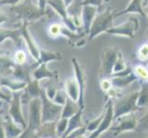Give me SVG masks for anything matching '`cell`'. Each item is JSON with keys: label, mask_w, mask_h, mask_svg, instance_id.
<instances>
[{"label": "cell", "mask_w": 148, "mask_h": 138, "mask_svg": "<svg viewBox=\"0 0 148 138\" xmlns=\"http://www.w3.org/2000/svg\"><path fill=\"white\" fill-rule=\"evenodd\" d=\"M35 133H36V131H34L32 129L29 128V127H27V128L23 131L22 134L19 136H18L17 138H33Z\"/></svg>", "instance_id": "42"}, {"label": "cell", "mask_w": 148, "mask_h": 138, "mask_svg": "<svg viewBox=\"0 0 148 138\" xmlns=\"http://www.w3.org/2000/svg\"><path fill=\"white\" fill-rule=\"evenodd\" d=\"M64 25L58 23V22H54L52 23L48 28V34L50 35V37L52 38H57L62 35V32L64 29Z\"/></svg>", "instance_id": "32"}, {"label": "cell", "mask_w": 148, "mask_h": 138, "mask_svg": "<svg viewBox=\"0 0 148 138\" xmlns=\"http://www.w3.org/2000/svg\"><path fill=\"white\" fill-rule=\"evenodd\" d=\"M71 62L73 64V67L75 70V78L77 81V84L79 87V99H78V106L81 110H84L85 108V92L86 89V76L84 72L83 66L80 65L78 60L76 58H72Z\"/></svg>", "instance_id": "9"}, {"label": "cell", "mask_w": 148, "mask_h": 138, "mask_svg": "<svg viewBox=\"0 0 148 138\" xmlns=\"http://www.w3.org/2000/svg\"><path fill=\"white\" fill-rule=\"evenodd\" d=\"M112 87L114 89H122L125 87L130 86L132 83H134V81L137 80L136 76L132 72V74L126 76H120V78H110Z\"/></svg>", "instance_id": "24"}, {"label": "cell", "mask_w": 148, "mask_h": 138, "mask_svg": "<svg viewBox=\"0 0 148 138\" xmlns=\"http://www.w3.org/2000/svg\"><path fill=\"white\" fill-rule=\"evenodd\" d=\"M0 138H6V134H5V128L3 125L2 119H0Z\"/></svg>", "instance_id": "46"}, {"label": "cell", "mask_w": 148, "mask_h": 138, "mask_svg": "<svg viewBox=\"0 0 148 138\" xmlns=\"http://www.w3.org/2000/svg\"><path fill=\"white\" fill-rule=\"evenodd\" d=\"M20 95H21V91L18 92H12V98L8 104V114L10 117L15 124H18L22 129L27 128V121L25 119L22 106H21V100H20Z\"/></svg>", "instance_id": "6"}, {"label": "cell", "mask_w": 148, "mask_h": 138, "mask_svg": "<svg viewBox=\"0 0 148 138\" xmlns=\"http://www.w3.org/2000/svg\"><path fill=\"white\" fill-rule=\"evenodd\" d=\"M22 0H0V6L3 5H8V6H15V5L18 4L19 2H21Z\"/></svg>", "instance_id": "43"}, {"label": "cell", "mask_w": 148, "mask_h": 138, "mask_svg": "<svg viewBox=\"0 0 148 138\" xmlns=\"http://www.w3.org/2000/svg\"><path fill=\"white\" fill-rule=\"evenodd\" d=\"M86 133V124H85V126L81 127V128H78L73 132H71L70 134H68L65 136V138H77L81 135H84Z\"/></svg>", "instance_id": "39"}, {"label": "cell", "mask_w": 148, "mask_h": 138, "mask_svg": "<svg viewBox=\"0 0 148 138\" xmlns=\"http://www.w3.org/2000/svg\"><path fill=\"white\" fill-rule=\"evenodd\" d=\"M57 89H58L54 88V87H48V88L44 89L43 90H44V93H45V95H46L47 98L52 100L53 99V97L56 93V91H57Z\"/></svg>", "instance_id": "41"}, {"label": "cell", "mask_w": 148, "mask_h": 138, "mask_svg": "<svg viewBox=\"0 0 148 138\" xmlns=\"http://www.w3.org/2000/svg\"><path fill=\"white\" fill-rule=\"evenodd\" d=\"M98 13V8L92 6H83L82 13H81V20H82V27L85 30V33L89 32V29L94 18Z\"/></svg>", "instance_id": "15"}, {"label": "cell", "mask_w": 148, "mask_h": 138, "mask_svg": "<svg viewBox=\"0 0 148 138\" xmlns=\"http://www.w3.org/2000/svg\"><path fill=\"white\" fill-rule=\"evenodd\" d=\"M8 39L12 40L18 47H20L23 42L19 29L11 30V29H5L3 27H0V44L3 43Z\"/></svg>", "instance_id": "18"}, {"label": "cell", "mask_w": 148, "mask_h": 138, "mask_svg": "<svg viewBox=\"0 0 148 138\" xmlns=\"http://www.w3.org/2000/svg\"><path fill=\"white\" fill-rule=\"evenodd\" d=\"M83 111L84 110H79L75 115H73L72 117H70L68 119V126L67 129H66L64 135H63L62 138H65V136L68 134H70L71 132H73L78 128H81V127L85 126V124L82 121V114H83Z\"/></svg>", "instance_id": "21"}, {"label": "cell", "mask_w": 148, "mask_h": 138, "mask_svg": "<svg viewBox=\"0 0 148 138\" xmlns=\"http://www.w3.org/2000/svg\"><path fill=\"white\" fill-rule=\"evenodd\" d=\"M139 29V20L137 18H130L125 22L119 24L118 26H113L106 33L117 36H125L131 39L134 38L135 32Z\"/></svg>", "instance_id": "8"}, {"label": "cell", "mask_w": 148, "mask_h": 138, "mask_svg": "<svg viewBox=\"0 0 148 138\" xmlns=\"http://www.w3.org/2000/svg\"><path fill=\"white\" fill-rule=\"evenodd\" d=\"M12 59L14 61V63L16 65H26L27 64V60H28L27 54H26V52H25L24 50L18 49L14 53V54L12 56Z\"/></svg>", "instance_id": "31"}, {"label": "cell", "mask_w": 148, "mask_h": 138, "mask_svg": "<svg viewBox=\"0 0 148 138\" xmlns=\"http://www.w3.org/2000/svg\"><path fill=\"white\" fill-rule=\"evenodd\" d=\"M27 124L29 128L38 131L42 124V100L35 98L29 101L27 114Z\"/></svg>", "instance_id": "7"}, {"label": "cell", "mask_w": 148, "mask_h": 138, "mask_svg": "<svg viewBox=\"0 0 148 138\" xmlns=\"http://www.w3.org/2000/svg\"><path fill=\"white\" fill-rule=\"evenodd\" d=\"M132 72L136 76L137 79H140L142 82H148V68L144 65H137L134 66Z\"/></svg>", "instance_id": "29"}, {"label": "cell", "mask_w": 148, "mask_h": 138, "mask_svg": "<svg viewBox=\"0 0 148 138\" xmlns=\"http://www.w3.org/2000/svg\"><path fill=\"white\" fill-rule=\"evenodd\" d=\"M127 65L125 64L124 60H123V57H122V55L121 53H119V55H118V58L116 60V63L114 65V67H113V74L115 73H118V72H121V71L124 70L126 68ZM112 74V75H113Z\"/></svg>", "instance_id": "36"}, {"label": "cell", "mask_w": 148, "mask_h": 138, "mask_svg": "<svg viewBox=\"0 0 148 138\" xmlns=\"http://www.w3.org/2000/svg\"><path fill=\"white\" fill-rule=\"evenodd\" d=\"M102 2L103 0H84L83 6H92L98 8V11H101Z\"/></svg>", "instance_id": "40"}, {"label": "cell", "mask_w": 148, "mask_h": 138, "mask_svg": "<svg viewBox=\"0 0 148 138\" xmlns=\"http://www.w3.org/2000/svg\"><path fill=\"white\" fill-rule=\"evenodd\" d=\"M19 30L20 33H21V37L23 42L26 43L27 48L29 50V54L32 55V57L36 60V62L39 61V54H40V48L38 47V45L35 42V40L30 34L29 30L28 29V23L23 22L21 25L19 26Z\"/></svg>", "instance_id": "12"}, {"label": "cell", "mask_w": 148, "mask_h": 138, "mask_svg": "<svg viewBox=\"0 0 148 138\" xmlns=\"http://www.w3.org/2000/svg\"><path fill=\"white\" fill-rule=\"evenodd\" d=\"M8 20V15L5 13L4 11H2V10H0V25L6 23Z\"/></svg>", "instance_id": "44"}, {"label": "cell", "mask_w": 148, "mask_h": 138, "mask_svg": "<svg viewBox=\"0 0 148 138\" xmlns=\"http://www.w3.org/2000/svg\"><path fill=\"white\" fill-rule=\"evenodd\" d=\"M79 110H80V108H79L77 102H75L72 100L67 98L64 105L63 106L62 113H61V118L69 119L70 117L75 115Z\"/></svg>", "instance_id": "25"}, {"label": "cell", "mask_w": 148, "mask_h": 138, "mask_svg": "<svg viewBox=\"0 0 148 138\" xmlns=\"http://www.w3.org/2000/svg\"><path fill=\"white\" fill-rule=\"evenodd\" d=\"M114 15L115 14L110 9H106L104 11H98L90 26L88 39L92 40L98 37L99 34L107 32L110 28L113 27Z\"/></svg>", "instance_id": "2"}, {"label": "cell", "mask_w": 148, "mask_h": 138, "mask_svg": "<svg viewBox=\"0 0 148 138\" xmlns=\"http://www.w3.org/2000/svg\"><path fill=\"white\" fill-rule=\"evenodd\" d=\"M128 13H137V14H140L143 17L147 18L144 10V8H143V0H131L130 3L128 4V6L126 7V8L121 10V12L115 14L114 17H120Z\"/></svg>", "instance_id": "20"}, {"label": "cell", "mask_w": 148, "mask_h": 138, "mask_svg": "<svg viewBox=\"0 0 148 138\" xmlns=\"http://www.w3.org/2000/svg\"><path fill=\"white\" fill-rule=\"evenodd\" d=\"M138 58L141 61L148 60V43L143 44L138 50Z\"/></svg>", "instance_id": "37"}, {"label": "cell", "mask_w": 148, "mask_h": 138, "mask_svg": "<svg viewBox=\"0 0 148 138\" xmlns=\"http://www.w3.org/2000/svg\"><path fill=\"white\" fill-rule=\"evenodd\" d=\"M145 7H147V9H148V1H147V4H146V6Z\"/></svg>", "instance_id": "50"}, {"label": "cell", "mask_w": 148, "mask_h": 138, "mask_svg": "<svg viewBox=\"0 0 148 138\" xmlns=\"http://www.w3.org/2000/svg\"><path fill=\"white\" fill-rule=\"evenodd\" d=\"M117 122V125L111 127V130L114 132L113 135L117 136L124 132H129L135 130L137 125V118L134 114V112L130 114L122 115L115 120ZM114 121V122H115Z\"/></svg>", "instance_id": "11"}, {"label": "cell", "mask_w": 148, "mask_h": 138, "mask_svg": "<svg viewBox=\"0 0 148 138\" xmlns=\"http://www.w3.org/2000/svg\"><path fill=\"white\" fill-rule=\"evenodd\" d=\"M63 55L57 52H52L49 50H43L40 49V54H39V64L45 63L47 64L52 61H62Z\"/></svg>", "instance_id": "26"}, {"label": "cell", "mask_w": 148, "mask_h": 138, "mask_svg": "<svg viewBox=\"0 0 148 138\" xmlns=\"http://www.w3.org/2000/svg\"><path fill=\"white\" fill-rule=\"evenodd\" d=\"M68 126V119L65 118H60L55 124L54 131H55V135L57 138H62L64 133L67 129Z\"/></svg>", "instance_id": "30"}, {"label": "cell", "mask_w": 148, "mask_h": 138, "mask_svg": "<svg viewBox=\"0 0 148 138\" xmlns=\"http://www.w3.org/2000/svg\"><path fill=\"white\" fill-rule=\"evenodd\" d=\"M47 3H48V0H38V7L40 8V10L42 11H45V8H46L47 6Z\"/></svg>", "instance_id": "45"}, {"label": "cell", "mask_w": 148, "mask_h": 138, "mask_svg": "<svg viewBox=\"0 0 148 138\" xmlns=\"http://www.w3.org/2000/svg\"><path fill=\"white\" fill-rule=\"evenodd\" d=\"M16 66L12 57L8 55L0 54V76H9L12 75V71Z\"/></svg>", "instance_id": "22"}, {"label": "cell", "mask_w": 148, "mask_h": 138, "mask_svg": "<svg viewBox=\"0 0 148 138\" xmlns=\"http://www.w3.org/2000/svg\"><path fill=\"white\" fill-rule=\"evenodd\" d=\"M67 98L72 100L75 102H77L79 99V87L77 84L76 79L72 76L65 80L64 82V88Z\"/></svg>", "instance_id": "19"}, {"label": "cell", "mask_w": 148, "mask_h": 138, "mask_svg": "<svg viewBox=\"0 0 148 138\" xmlns=\"http://www.w3.org/2000/svg\"><path fill=\"white\" fill-rule=\"evenodd\" d=\"M3 125L5 128V134H6V138H17L22 134L24 129L19 127L18 124L10 119L8 114L4 116L2 118Z\"/></svg>", "instance_id": "17"}, {"label": "cell", "mask_w": 148, "mask_h": 138, "mask_svg": "<svg viewBox=\"0 0 148 138\" xmlns=\"http://www.w3.org/2000/svg\"><path fill=\"white\" fill-rule=\"evenodd\" d=\"M66 99H67V95H66L64 89H57L52 101L59 106H64L66 101Z\"/></svg>", "instance_id": "35"}, {"label": "cell", "mask_w": 148, "mask_h": 138, "mask_svg": "<svg viewBox=\"0 0 148 138\" xmlns=\"http://www.w3.org/2000/svg\"><path fill=\"white\" fill-rule=\"evenodd\" d=\"M112 88H113V87H112L110 78L100 79V89L102 91H104L105 93H108Z\"/></svg>", "instance_id": "38"}, {"label": "cell", "mask_w": 148, "mask_h": 138, "mask_svg": "<svg viewBox=\"0 0 148 138\" xmlns=\"http://www.w3.org/2000/svg\"><path fill=\"white\" fill-rule=\"evenodd\" d=\"M28 83L19 81L12 78L11 76H0V87L3 89H7L11 92H18L22 91L26 88Z\"/></svg>", "instance_id": "14"}, {"label": "cell", "mask_w": 148, "mask_h": 138, "mask_svg": "<svg viewBox=\"0 0 148 138\" xmlns=\"http://www.w3.org/2000/svg\"><path fill=\"white\" fill-rule=\"evenodd\" d=\"M147 68H148V66H147Z\"/></svg>", "instance_id": "51"}, {"label": "cell", "mask_w": 148, "mask_h": 138, "mask_svg": "<svg viewBox=\"0 0 148 138\" xmlns=\"http://www.w3.org/2000/svg\"><path fill=\"white\" fill-rule=\"evenodd\" d=\"M40 98L42 100V124H45L57 122L61 118L63 106H59L49 100L44 90H42Z\"/></svg>", "instance_id": "4"}, {"label": "cell", "mask_w": 148, "mask_h": 138, "mask_svg": "<svg viewBox=\"0 0 148 138\" xmlns=\"http://www.w3.org/2000/svg\"><path fill=\"white\" fill-rule=\"evenodd\" d=\"M104 114H105V111L101 112L98 118H96V119H94L92 121H90L88 124H86V132L93 133V132H95L97 129H98V127L99 126L100 122H102V120H103V118H104Z\"/></svg>", "instance_id": "33"}, {"label": "cell", "mask_w": 148, "mask_h": 138, "mask_svg": "<svg viewBox=\"0 0 148 138\" xmlns=\"http://www.w3.org/2000/svg\"><path fill=\"white\" fill-rule=\"evenodd\" d=\"M38 65H39V62H36L33 65H16V66H15L12 71L11 76L17 80L29 83V81L32 79V72H33V70L38 66Z\"/></svg>", "instance_id": "13"}, {"label": "cell", "mask_w": 148, "mask_h": 138, "mask_svg": "<svg viewBox=\"0 0 148 138\" xmlns=\"http://www.w3.org/2000/svg\"><path fill=\"white\" fill-rule=\"evenodd\" d=\"M119 51L113 47H106L102 51L101 65L99 68V76L100 79L110 78L113 74V67L118 58Z\"/></svg>", "instance_id": "5"}, {"label": "cell", "mask_w": 148, "mask_h": 138, "mask_svg": "<svg viewBox=\"0 0 148 138\" xmlns=\"http://www.w3.org/2000/svg\"><path fill=\"white\" fill-rule=\"evenodd\" d=\"M147 1L148 0H143V8L145 7L146 6V4H147Z\"/></svg>", "instance_id": "48"}, {"label": "cell", "mask_w": 148, "mask_h": 138, "mask_svg": "<svg viewBox=\"0 0 148 138\" xmlns=\"http://www.w3.org/2000/svg\"><path fill=\"white\" fill-rule=\"evenodd\" d=\"M135 131L148 132V110L139 120H137V125H136Z\"/></svg>", "instance_id": "34"}, {"label": "cell", "mask_w": 148, "mask_h": 138, "mask_svg": "<svg viewBox=\"0 0 148 138\" xmlns=\"http://www.w3.org/2000/svg\"><path fill=\"white\" fill-rule=\"evenodd\" d=\"M137 106L140 109L148 107V82H142V88L137 98Z\"/></svg>", "instance_id": "28"}, {"label": "cell", "mask_w": 148, "mask_h": 138, "mask_svg": "<svg viewBox=\"0 0 148 138\" xmlns=\"http://www.w3.org/2000/svg\"><path fill=\"white\" fill-rule=\"evenodd\" d=\"M24 90L27 92V94L29 96L30 99H35V98H40V94L43 89H40V81L32 79L27 84L26 88L24 89Z\"/></svg>", "instance_id": "27"}, {"label": "cell", "mask_w": 148, "mask_h": 138, "mask_svg": "<svg viewBox=\"0 0 148 138\" xmlns=\"http://www.w3.org/2000/svg\"><path fill=\"white\" fill-rule=\"evenodd\" d=\"M77 138H88V137H86V136H84V135H81V136H79V137H77Z\"/></svg>", "instance_id": "49"}, {"label": "cell", "mask_w": 148, "mask_h": 138, "mask_svg": "<svg viewBox=\"0 0 148 138\" xmlns=\"http://www.w3.org/2000/svg\"><path fill=\"white\" fill-rule=\"evenodd\" d=\"M11 9L20 19H22L23 22L28 24L37 21L46 15L45 11L40 10L38 5L34 4L32 0H22L21 2L13 6Z\"/></svg>", "instance_id": "1"}, {"label": "cell", "mask_w": 148, "mask_h": 138, "mask_svg": "<svg viewBox=\"0 0 148 138\" xmlns=\"http://www.w3.org/2000/svg\"><path fill=\"white\" fill-rule=\"evenodd\" d=\"M32 79L40 81L44 78H49V79H57L58 75L56 72L49 70L47 64L45 63H40L38 65V66L33 70L32 72Z\"/></svg>", "instance_id": "16"}, {"label": "cell", "mask_w": 148, "mask_h": 138, "mask_svg": "<svg viewBox=\"0 0 148 138\" xmlns=\"http://www.w3.org/2000/svg\"><path fill=\"white\" fill-rule=\"evenodd\" d=\"M114 122L113 120V101L111 99H109L106 103L105 107V114L104 118L100 122L99 126L98 127L95 132L91 133L90 135L88 136V138H99L103 133H105L107 130L110 128L112 122Z\"/></svg>", "instance_id": "10"}, {"label": "cell", "mask_w": 148, "mask_h": 138, "mask_svg": "<svg viewBox=\"0 0 148 138\" xmlns=\"http://www.w3.org/2000/svg\"><path fill=\"white\" fill-rule=\"evenodd\" d=\"M139 91L132 92L124 98L117 100L116 103H113V120L115 121L122 115L130 114L136 111H139L140 108L137 106V98H138Z\"/></svg>", "instance_id": "3"}, {"label": "cell", "mask_w": 148, "mask_h": 138, "mask_svg": "<svg viewBox=\"0 0 148 138\" xmlns=\"http://www.w3.org/2000/svg\"><path fill=\"white\" fill-rule=\"evenodd\" d=\"M74 1V0H64V5H65V7L66 8H67V7L69 6V5L72 3Z\"/></svg>", "instance_id": "47"}, {"label": "cell", "mask_w": 148, "mask_h": 138, "mask_svg": "<svg viewBox=\"0 0 148 138\" xmlns=\"http://www.w3.org/2000/svg\"><path fill=\"white\" fill-rule=\"evenodd\" d=\"M47 5L52 8L61 17L64 24H65L70 19L67 15V11H66V7L64 5V0H48Z\"/></svg>", "instance_id": "23"}]
</instances>
